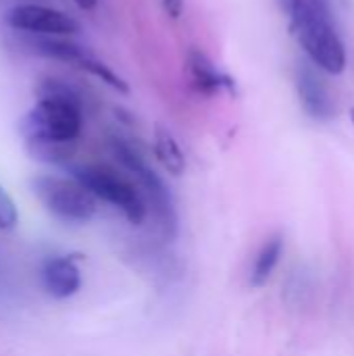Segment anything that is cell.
I'll return each instance as SVG.
<instances>
[{
    "instance_id": "5b68a950",
    "label": "cell",
    "mask_w": 354,
    "mask_h": 356,
    "mask_svg": "<svg viewBox=\"0 0 354 356\" xmlns=\"http://www.w3.org/2000/svg\"><path fill=\"white\" fill-rule=\"evenodd\" d=\"M71 177L77 179L96 200H104L119 209L131 223L138 225L146 219L148 209L144 196L115 169L104 165H79L71 169Z\"/></svg>"
},
{
    "instance_id": "30bf717a",
    "label": "cell",
    "mask_w": 354,
    "mask_h": 356,
    "mask_svg": "<svg viewBox=\"0 0 354 356\" xmlns=\"http://www.w3.org/2000/svg\"><path fill=\"white\" fill-rule=\"evenodd\" d=\"M188 73H190L194 88L200 94L213 96V94H219L225 90L234 92V81L225 73H221L215 67V63L200 50H192L188 54Z\"/></svg>"
},
{
    "instance_id": "8992f818",
    "label": "cell",
    "mask_w": 354,
    "mask_h": 356,
    "mask_svg": "<svg viewBox=\"0 0 354 356\" xmlns=\"http://www.w3.org/2000/svg\"><path fill=\"white\" fill-rule=\"evenodd\" d=\"M35 50L46 54V56H52V58H58V60H67V63H73L75 67H79L81 71H88L90 75L98 77L100 81H104L106 86H111L113 90L117 92H127V83L106 65L102 63L98 56H94L92 52H88L86 48L69 42V40H63V38H56V35H44L42 40L35 42Z\"/></svg>"
},
{
    "instance_id": "277c9868",
    "label": "cell",
    "mask_w": 354,
    "mask_h": 356,
    "mask_svg": "<svg viewBox=\"0 0 354 356\" xmlns=\"http://www.w3.org/2000/svg\"><path fill=\"white\" fill-rule=\"evenodd\" d=\"M29 186L40 204L65 223H88L98 211L96 198L73 177L35 175Z\"/></svg>"
},
{
    "instance_id": "9a60e30c",
    "label": "cell",
    "mask_w": 354,
    "mask_h": 356,
    "mask_svg": "<svg viewBox=\"0 0 354 356\" xmlns=\"http://www.w3.org/2000/svg\"><path fill=\"white\" fill-rule=\"evenodd\" d=\"M163 6H165V10L171 15V17H179L182 15V10H184V0H163Z\"/></svg>"
},
{
    "instance_id": "7a4b0ae2",
    "label": "cell",
    "mask_w": 354,
    "mask_h": 356,
    "mask_svg": "<svg viewBox=\"0 0 354 356\" xmlns=\"http://www.w3.org/2000/svg\"><path fill=\"white\" fill-rule=\"evenodd\" d=\"M83 127L81 106L77 94L48 79L40 90V100L19 121L23 142L27 140H50V142H77Z\"/></svg>"
},
{
    "instance_id": "ba28073f",
    "label": "cell",
    "mask_w": 354,
    "mask_h": 356,
    "mask_svg": "<svg viewBox=\"0 0 354 356\" xmlns=\"http://www.w3.org/2000/svg\"><path fill=\"white\" fill-rule=\"evenodd\" d=\"M42 286L56 300L71 298L81 288V271L73 257H50L42 265Z\"/></svg>"
},
{
    "instance_id": "2e32d148",
    "label": "cell",
    "mask_w": 354,
    "mask_h": 356,
    "mask_svg": "<svg viewBox=\"0 0 354 356\" xmlns=\"http://www.w3.org/2000/svg\"><path fill=\"white\" fill-rule=\"evenodd\" d=\"M79 8H94L98 0H73Z\"/></svg>"
},
{
    "instance_id": "6da1fadb",
    "label": "cell",
    "mask_w": 354,
    "mask_h": 356,
    "mask_svg": "<svg viewBox=\"0 0 354 356\" xmlns=\"http://www.w3.org/2000/svg\"><path fill=\"white\" fill-rule=\"evenodd\" d=\"M290 29L321 71L340 75L346 69V48L325 0H290Z\"/></svg>"
},
{
    "instance_id": "3957f363",
    "label": "cell",
    "mask_w": 354,
    "mask_h": 356,
    "mask_svg": "<svg viewBox=\"0 0 354 356\" xmlns=\"http://www.w3.org/2000/svg\"><path fill=\"white\" fill-rule=\"evenodd\" d=\"M113 152L121 161V165L138 177V181L144 190L146 209L150 207L161 234L167 240H173L177 234V209H175L173 194L167 188V184L163 181V177L144 161V156L131 144H127L123 140H115Z\"/></svg>"
},
{
    "instance_id": "e0dca14e",
    "label": "cell",
    "mask_w": 354,
    "mask_h": 356,
    "mask_svg": "<svg viewBox=\"0 0 354 356\" xmlns=\"http://www.w3.org/2000/svg\"><path fill=\"white\" fill-rule=\"evenodd\" d=\"M351 121H353V125H354V106L351 108Z\"/></svg>"
},
{
    "instance_id": "8fae6325",
    "label": "cell",
    "mask_w": 354,
    "mask_h": 356,
    "mask_svg": "<svg viewBox=\"0 0 354 356\" xmlns=\"http://www.w3.org/2000/svg\"><path fill=\"white\" fill-rule=\"evenodd\" d=\"M154 154L171 175H182L186 171V154L175 136L163 125H156L154 129Z\"/></svg>"
},
{
    "instance_id": "7c38bea8",
    "label": "cell",
    "mask_w": 354,
    "mask_h": 356,
    "mask_svg": "<svg viewBox=\"0 0 354 356\" xmlns=\"http://www.w3.org/2000/svg\"><path fill=\"white\" fill-rule=\"evenodd\" d=\"M284 252V240L282 236H271L259 250L252 271H250V286L252 288H261L269 282V277L273 275L280 259Z\"/></svg>"
},
{
    "instance_id": "4fadbf2b",
    "label": "cell",
    "mask_w": 354,
    "mask_h": 356,
    "mask_svg": "<svg viewBox=\"0 0 354 356\" xmlns=\"http://www.w3.org/2000/svg\"><path fill=\"white\" fill-rule=\"evenodd\" d=\"M27 154L46 165H63L75 154V142H50V140H27Z\"/></svg>"
},
{
    "instance_id": "52a82bcc",
    "label": "cell",
    "mask_w": 354,
    "mask_h": 356,
    "mask_svg": "<svg viewBox=\"0 0 354 356\" xmlns=\"http://www.w3.org/2000/svg\"><path fill=\"white\" fill-rule=\"evenodd\" d=\"M8 23L19 31L38 33V35H56V38L73 35L79 29L73 17L42 4H19L10 8Z\"/></svg>"
},
{
    "instance_id": "5bb4252c",
    "label": "cell",
    "mask_w": 354,
    "mask_h": 356,
    "mask_svg": "<svg viewBox=\"0 0 354 356\" xmlns=\"http://www.w3.org/2000/svg\"><path fill=\"white\" fill-rule=\"evenodd\" d=\"M19 221V211L15 200L10 198V194L0 186V229L2 232H10L17 227Z\"/></svg>"
},
{
    "instance_id": "9c48e42d",
    "label": "cell",
    "mask_w": 354,
    "mask_h": 356,
    "mask_svg": "<svg viewBox=\"0 0 354 356\" xmlns=\"http://www.w3.org/2000/svg\"><path fill=\"white\" fill-rule=\"evenodd\" d=\"M296 92L305 113L317 121H325L334 115V102L330 92L325 90L321 77L315 73L313 67L300 63L296 69Z\"/></svg>"
}]
</instances>
